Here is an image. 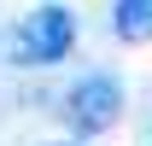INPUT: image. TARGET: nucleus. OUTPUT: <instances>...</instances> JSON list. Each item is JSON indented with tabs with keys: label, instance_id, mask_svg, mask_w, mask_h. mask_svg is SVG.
Here are the masks:
<instances>
[{
	"label": "nucleus",
	"instance_id": "f257e3e1",
	"mask_svg": "<svg viewBox=\"0 0 152 146\" xmlns=\"http://www.w3.org/2000/svg\"><path fill=\"white\" fill-rule=\"evenodd\" d=\"M76 35H82L76 6H64V0H41V6H29V12L12 23L6 58H12L18 70H47V64H58V58H70Z\"/></svg>",
	"mask_w": 152,
	"mask_h": 146
},
{
	"label": "nucleus",
	"instance_id": "7ed1b4c3",
	"mask_svg": "<svg viewBox=\"0 0 152 146\" xmlns=\"http://www.w3.org/2000/svg\"><path fill=\"white\" fill-rule=\"evenodd\" d=\"M111 35L123 47H146L152 41V0H111Z\"/></svg>",
	"mask_w": 152,
	"mask_h": 146
},
{
	"label": "nucleus",
	"instance_id": "20e7f679",
	"mask_svg": "<svg viewBox=\"0 0 152 146\" xmlns=\"http://www.w3.org/2000/svg\"><path fill=\"white\" fill-rule=\"evenodd\" d=\"M47 146H82V140H47Z\"/></svg>",
	"mask_w": 152,
	"mask_h": 146
},
{
	"label": "nucleus",
	"instance_id": "f03ea898",
	"mask_svg": "<svg viewBox=\"0 0 152 146\" xmlns=\"http://www.w3.org/2000/svg\"><path fill=\"white\" fill-rule=\"evenodd\" d=\"M64 123H70L76 140L111 134V128L123 123V82H117L111 70H94V76H82V82H70V93H64Z\"/></svg>",
	"mask_w": 152,
	"mask_h": 146
}]
</instances>
